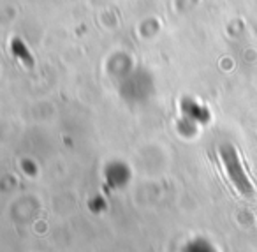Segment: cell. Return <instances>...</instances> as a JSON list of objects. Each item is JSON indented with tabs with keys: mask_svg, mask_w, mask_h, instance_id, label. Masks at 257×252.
I'll list each match as a JSON object with an SVG mask.
<instances>
[{
	"mask_svg": "<svg viewBox=\"0 0 257 252\" xmlns=\"http://www.w3.org/2000/svg\"><path fill=\"white\" fill-rule=\"evenodd\" d=\"M218 157L220 162L224 166V171L227 175L229 182L232 184V187L238 191V194H241L243 198H253V185L248 180L245 170L241 166V160L236 152V148L232 145H222L218 148Z\"/></svg>",
	"mask_w": 257,
	"mask_h": 252,
	"instance_id": "6da1fadb",
	"label": "cell"
}]
</instances>
